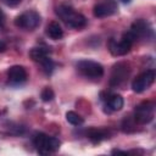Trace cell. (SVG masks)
<instances>
[{"label": "cell", "mask_w": 156, "mask_h": 156, "mask_svg": "<svg viewBox=\"0 0 156 156\" xmlns=\"http://www.w3.org/2000/svg\"><path fill=\"white\" fill-rule=\"evenodd\" d=\"M56 13L58 15V17L71 28H76V29H79V28H83L85 24H87V18L77 12L72 6H68V5H61L57 7L56 10Z\"/></svg>", "instance_id": "1"}, {"label": "cell", "mask_w": 156, "mask_h": 156, "mask_svg": "<svg viewBox=\"0 0 156 156\" xmlns=\"http://www.w3.org/2000/svg\"><path fill=\"white\" fill-rule=\"evenodd\" d=\"M34 145L37 146L38 151L43 155L50 154V152H55L56 150L60 149V140L54 138V136H49L44 133H37L34 135Z\"/></svg>", "instance_id": "2"}, {"label": "cell", "mask_w": 156, "mask_h": 156, "mask_svg": "<svg viewBox=\"0 0 156 156\" xmlns=\"http://www.w3.org/2000/svg\"><path fill=\"white\" fill-rule=\"evenodd\" d=\"M135 40L136 39H135L134 34L130 30H128L123 34V37L119 41H116L113 39L110 40V51L115 56H123L127 52H129V50L132 49Z\"/></svg>", "instance_id": "3"}, {"label": "cell", "mask_w": 156, "mask_h": 156, "mask_svg": "<svg viewBox=\"0 0 156 156\" xmlns=\"http://www.w3.org/2000/svg\"><path fill=\"white\" fill-rule=\"evenodd\" d=\"M78 72L89 79H99L104 74V67L95 61L91 60H82L77 63Z\"/></svg>", "instance_id": "4"}, {"label": "cell", "mask_w": 156, "mask_h": 156, "mask_svg": "<svg viewBox=\"0 0 156 156\" xmlns=\"http://www.w3.org/2000/svg\"><path fill=\"white\" fill-rule=\"evenodd\" d=\"M15 24L20 28H23L27 30H33L40 24V15L37 11L28 10V11L21 13L15 20Z\"/></svg>", "instance_id": "5"}, {"label": "cell", "mask_w": 156, "mask_h": 156, "mask_svg": "<svg viewBox=\"0 0 156 156\" xmlns=\"http://www.w3.org/2000/svg\"><path fill=\"white\" fill-rule=\"evenodd\" d=\"M155 115V105L150 101L140 102L134 111V119L140 124H146L152 121Z\"/></svg>", "instance_id": "6"}, {"label": "cell", "mask_w": 156, "mask_h": 156, "mask_svg": "<svg viewBox=\"0 0 156 156\" xmlns=\"http://www.w3.org/2000/svg\"><path fill=\"white\" fill-rule=\"evenodd\" d=\"M155 80V72L152 69H147L139 74L133 82H132V89L135 93H143L146 89L150 88V85Z\"/></svg>", "instance_id": "7"}, {"label": "cell", "mask_w": 156, "mask_h": 156, "mask_svg": "<svg viewBox=\"0 0 156 156\" xmlns=\"http://www.w3.org/2000/svg\"><path fill=\"white\" fill-rule=\"evenodd\" d=\"M117 10H118V6L115 0H102L94 6V16L99 18L108 17L116 13Z\"/></svg>", "instance_id": "8"}, {"label": "cell", "mask_w": 156, "mask_h": 156, "mask_svg": "<svg viewBox=\"0 0 156 156\" xmlns=\"http://www.w3.org/2000/svg\"><path fill=\"white\" fill-rule=\"evenodd\" d=\"M128 76H129V67H128V65L124 63V62L117 63L113 67V69H112L110 83H111L112 87H118V85L123 84L127 80Z\"/></svg>", "instance_id": "9"}, {"label": "cell", "mask_w": 156, "mask_h": 156, "mask_svg": "<svg viewBox=\"0 0 156 156\" xmlns=\"http://www.w3.org/2000/svg\"><path fill=\"white\" fill-rule=\"evenodd\" d=\"M130 32L134 34L135 39L139 38H147L152 34V29L150 27V24L144 21V20H136L132 27H130Z\"/></svg>", "instance_id": "10"}, {"label": "cell", "mask_w": 156, "mask_h": 156, "mask_svg": "<svg viewBox=\"0 0 156 156\" xmlns=\"http://www.w3.org/2000/svg\"><path fill=\"white\" fill-rule=\"evenodd\" d=\"M9 80L12 84H21L27 80V72L22 66H12L7 71Z\"/></svg>", "instance_id": "11"}, {"label": "cell", "mask_w": 156, "mask_h": 156, "mask_svg": "<svg viewBox=\"0 0 156 156\" xmlns=\"http://www.w3.org/2000/svg\"><path fill=\"white\" fill-rule=\"evenodd\" d=\"M29 56L32 57V60L33 61H35V62H38L39 65L41 63V62H44L46 58H49V51H48V49H45V48H33L30 51H29Z\"/></svg>", "instance_id": "12"}, {"label": "cell", "mask_w": 156, "mask_h": 156, "mask_svg": "<svg viewBox=\"0 0 156 156\" xmlns=\"http://www.w3.org/2000/svg\"><path fill=\"white\" fill-rule=\"evenodd\" d=\"M46 34L54 39V40H58L63 37V30L61 28V26L57 23V22H51L48 24L46 27Z\"/></svg>", "instance_id": "13"}, {"label": "cell", "mask_w": 156, "mask_h": 156, "mask_svg": "<svg viewBox=\"0 0 156 156\" xmlns=\"http://www.w3.org/2000/svg\"><path fill=\"white\" fill-rule=\"evenodd\" d=\"M106 101H107V106H108L112 111H119V110L123 107V104H124L123 98H122L121 95H118V94H112V95H110Z\"/></svg>", "instance_id": "14"}, {"label": "cell", "mask_w": 156, "mask_h": 156, "mask_svg": "<svg viewBox=\"0 0 156 156\" xmlns=\"http://www.w3.org/2000/svg\"><path fill=\"white\" fill-rule=\"evenodd\" d=\"M88 138L93 141V143H100L102 139H106L107 138V134L101 130V129H90L88 132Z\"/></svg>", "instance_id": "15"}, {"label": "cell", "mask_w": 156, "mask_h": 156, "mask_svg": "<svg viewBox=\"0 0 156 156\" xmlns=\"http://www.w3.org/2000/svg\"><path fill=\"white\" fill-rule=\"evenodd\" d=\"M66 119H67V122L71 123L72 126H80V124H83V122H84L83 117H82L80 115H78L77 112H74V111H68V112L66 113Z\"/></svg>", "instance_id": "16"}, {"label": "cell", "mask_w": 156, "mask_h": 156, "mask_svg": "<svg viewBox=\"0 0 156 156\" xmlns=\"http://www.w3.org/2000/svg\"><path fill=\"white\" fill-rule=\"evenodd\" d=\"M40 96H41V100H43V101L49 102V101H51V100L55 98V94H54V91H52L51 88H45V89H43Z\"/></svg>", "instance_id": "17"}, {"label": "cell", "mask_w": 156, "mask_h": 156, "mask_svg": "<svg viewBox=\"0 0 156 156\" xmlns=\"http://www.w3.org/2000/svg\"><path fill=\"white\" fill-rule=\"evenodd\" d=\"M5 5H7V6H16V5H18L22 0H1Z\"/></svg>", "instance_id": "18"}, {"label": "cell", "mask_w": 156, "mask_h": 156, "mask_svg": "<svg viewBox=\"0 0 156 156\" xmlns=\"http://www.w3.org/2000/svg\"><path fill=\"white\" fill-rule=\"evenodd\" d=\"M5 50H6V44L2 40H0V52H4Z\"/></svg>", "instance_id": "19"}, {"label": "cell", "mask_w": 156, "mask_h": 156, "mask_svg": "<svg viewBox=\"0 0 156 156\" xmlns=\"http://www.w3.org/2000/svg\"><path fill=\"white\" fill-rule=\"evenodd\" d=\"M112 154H123V155H127L128 152L127 151H121V150H112Z\"/></svg>", "instance_id": "20"}, {"label": "cell", "mask_w": 156, "mask_h": 156, "mask_svg": "<svg viewBox=\"0 0 156 156\" xmlns=\"http://www.w3.org/2000/svg\"><path fill=\"white\" fill-rule=\"evenodd\" d=\"M122 2H124V4H128V2H130V0H121Z\"/></svg>", "instance_id": "21"}, {"label": "cell", "mask_w": 156, "mask_h": 156, "mask_svg": "<svg viewBox=\"0 0 156 156\" xmlns=\"http://www.w3.org/2000/svg\"><path fill=\"white\" fill-rule=\"evenodd\" d=\"M0 21H1V12H0Z\"/></svg>", "instance_id": "22"}]
</instances>
